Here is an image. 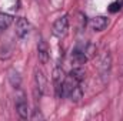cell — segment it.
I'll return each instance as SVG.
<instances>
[{"mask_svg": "<svg viewBox=\"0 0 123 121\" xmlns=\"http://www.w3.org/2000/svg\"><path fill=\"white\" fill-rule=\"evenodd\" d=\"M64 71L62 67H55L53 70V84H55V91H56V95L60 98L62 97V84H63V80H64Z\"/></svg>", "mask_w": 123, "mask_h": 121, "instance_id": "cell-9", "label": "cell"}, {"mask_svg": "<svg viewBox=\"0 0 123 121\" xmlns=\"http://www.w3.org/2000/svg\"><path fill=\"white\" fill-rule=\"evenodd\" d=\"M122 7H123V0H115L113 3H110V6H109L107 10L110 13H117Z\"/></svg>", "mask_w": 123, "mask_h": 121, "instance_id": "cell-13", "label": "cell"}, {"mask_svg": "<svg viewBox=\"0 0 123 121\" xmlns=\"http://www.w3.org/2000/svg\"><path fill=\"white\" fill-rule=\"evenodd\" d=\"M7 78H9V81H10V84H12L13 88H16V90L20 88V86H22V77H20V74H19V71L16 68H10L7 71Z\"/></svg>", "mask_w": 123, "mask_h": 121, "instance_id": "cell-11", "label": "cell"}, {"mask_svg": "<svg viewBox=\"0 0 123 121\" xmlns=\"http://www.w3.org/2000/svg\"><path fill=\"white\" fill-rule=\"evenodd\" d=\"M52 33L57 38H64L67 36V33H69V16L67 14H63L59 19H56V22L53 23V27H52Z\"/></svg>", "mask_w": 123, "mask_h": 121, "instance_id": "cell-2", "label": "cell"}, {"mask_svg": "<svg viewBox=\"0 0 123 121\" xmlns=\"http://www.w3.org/2000/svg\"><path fill=\"white\" fill-rule=\"evenodd\" d=\"M107 24H109V19L105 16H96L89 22V26L93 31H103L107 27Z\"/></svg>", "mask_w": 123, "mask_h": 121, "instance_id": "cell-10", "label": "cell"}, {"mask_svg": "<svg viewBox=\"0 0 123 121\" xmlns=\"http://www.w3.org/2000/svg\"><path fill=\"white\" fill-rule=\"evenodd\" d=\"M29 31H30V23L27 22V19L17 17V20H16V36H17V38L23 40L29 34Z\"/></svg>", "mask_w": 123, "mask_h": 121, "instance_id": "cell-8", "label": "cell"}, {"mask_svg": "<svg viewBox=\"0 0 123 121\" xmlns=\"http://www.w3.org/2000/svg\"><path fill=\"white\" fill-rule=\"evenodd\" d=\"M16 113L22 120H27L30 117V110H29V103L26 100L25 93L19 88V94L16 95Z\"/></svg>", "mask_w": 123, "mask_h": 121, "instance_id": "cell-4", "label": "cell"}, {"mask_svg": "<svg viewBox=\"0 0 123 121\" xmlns=\"http://www.w3.org/2000/svg\"><path fill=\"white\" fill-rule=\"evenodd\" d=\"M97 70H99V74H100V78L103 83H107L109 77H110V71H112V56L110 53H105L102 56V59L99 61V66H97Z\"/></svg>", "mask_w": 123, "mask_h": 121, "instance_id": "cell-3", "label": "cell"}, {"mask_svg": "<svg viewBox=\"0 0 123 121\" xmlns=\"http://www.w3.org/2000/svg\"><path fill=\"white\" fill-rule=\"evenodd\" d=\"M14 22V17L6 11H0V33H3L4 30H7Z\"/></svg>", "mask_w": 123, "mask_h": 121, "instance_id": "cell-12", "label": "cell"}, {"mask_svg": "<svg viewBox=\"0 0 123 121\" xmlns=\"http://www.w3.org/2000/svg\"><path fill=\"white\" fill-rule=\"evenodd\" d=\"M87 60H89V57H87V53H86V43L85 44H77L72 51V63L76 67H82Z\"/></svg>", "mask_w": 123, "mask_h": 121, "instance_id": "cell-5", "label": "cell"}, {"mask_svg": "<svg viewBox=\"0 0 123 121\" xmlns=\"http://www.w3.org/2000/svg\"><path fill=\"white\" fill-rule=\"evenodd\" d=\"M30 118L31 120H37V118H39V120H43L44 117H43V114H42V111H40L39 108H34V110H33V114L30 116Z\"/></svg>", "mask_w": 123, "mask_h": 121, "instance_id": "cell-14", "label": "cell"}, {"mask_svg": "<svg viewBox=\"0 0 123 121\" xmlns=\"http://www.w3.org/2000/svg\"><path fill=\"white\" fill-rule=\"evenodd\" d=\"M85 76H86V73H85V70L82 67H74L63 80L60 98H69L73 91L82 86V83L85 80Z\"/></svg>", "mask_w": 123, "mask_h": 121, "instance_id": "cell-1", "label": "cell"}, {"mask_svg": "<svg viewBox=\"0 0 123 121\" xmlns=\"http://www.w3.org/2000/svg\"><path fill=\"white\" fill-rule=\"evenodd\" d=\"M37 57L42 64H47L50 60V49H49L47 41L43 37H40L37 41Z\"/></svg>", "mask_w": 123, "mask_h": 121, "instance_id": "cell-7", "label": "cell"}, {"mask_svg": "<svg viewBox=\"0 0 123 121\" xmlns=\"http://www.w3.org/2000/svg\"><path fill=\"white\" fill-rule=\"evenodd\" d=\"M34 81H36V88L39 91V95H44L47 93L49 81H47V77H46L44 71L39 67L34 68Z\"/></svg>", "mask_w": 123, "mask_h": 121, "instance_id": "cell-6", "label": "cell"}]
</instances>
